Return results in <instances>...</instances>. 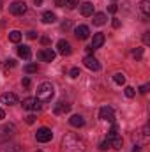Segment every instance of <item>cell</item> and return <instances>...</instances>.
Listing matches in <instances>:
<instances>
[{"mask_svg": "<svg viewBox=\"0 0 150 152\" xmlns=\"http://www.w3.org/2000/svg\"><path fill=\"white\" fill-rule=\"evenodd\" d=\"M108 147H110V143H108V140H106V142H103V143L99 145V149H101V151H106Z\"/></svg>", "mask_w": 150, "mask_h": 152, "instance_id": "cell-35", "label": "cell"}, {"mask_svg": "<svg viewBox=\"0 0 150 152\" xmlns=\"http://www.w3.org/2000/svg\"><path fill=\"white\" fill-rule=\"evenodd\" d=\"M0 101H2V104H9V106H12V104L18 103V97H16V94H12V92H5V94L0 96Z\"/></svg>", "mask_w": 150, "mask_h": 152, "instance_id": "cell-14", "label": "cell"}, {"mask_svg": "<svg viewBox=\"0 0 150 152\" xmlns=\"http://www.w3.org/2000/svg\"><path fill=\"white\" fill-rule=\"evenodd\" d=\"M0 11H2V0H0Z\"/></svg>", "mask_w": 150, "mask_h": 152, "instance_id": "cell-45", "label": "cell"}, {"mask_svg": "<svg viewBox=\"0 0 150 152\" xmlns=\"http://www.w3.org/2000/svg\"><path fill=\"white\" fill-rule=\"evenodd\" d=\"M108 143H110V147H113L115 151H120L122 145H124V140L118 134V127L117 126H113L111 129H110V133H108Z\"/></svg>", "mask_w": 150, "mask_h": 152, "instance_id": "cell-3", "label": "cell"}, {"mask_svg": "<svg viewBox=\"0 0 150 152\" xmlns=\"http://www.w3.org/2000/svg\"><path fill=\"white\" fill-rule=\"evenodd\" d=\"M53 94H55V88H53V85L48 83V81L41 83L37 87V99L41 103H50L51 97H53Z\"/></svg>", "mask_w": 150, "mask_h": 152, "instance_id": "cell-2", "label": "cell"}, {"mask_svg": "<svg viewBox=\"0 0 150 152\" xmlns=\"http://www.w3.org/2000/svg\"><path fill=\"white\" fill-rule=\"evenodd\" d=\"M55 4H57L58 7H62V0H55Z\"/></svg>", "mask_w": 150, "mask_h": 152, "instance_id": "cell-43", "label": "cell"}, {"mask_svg": "<svg viewBox=\"0 0 150 152\" xmlns=\"http://www.w3.org/2000/svg\"><path fill=\"white\" fill-rule=\"evenodd\" d=\"M99 117L103 118V120H106V122H115V112H113L111 106H103L101 108V112H99Z\"/></svg>", "mask_w": 150, "mask_h": 152, "instance_id": "cell-10", "label": "cell"}, {"mask_svg": "<svg viewBox=\"0 0 150 152\" xmlns=\"http://www.w3.org/2000/svg\"><path fill=\"white\" fill-rule=\"evenodd\" d=\"M62 4L67 7V9H74L78 5V0H62Z\"/></svg>", "mask_w": 150, "mask_h": 152, "instance_id": "cell-25", "label": "cell"}, {"mask_svg": "<svg viewBox=\"0 0 150 152\" xmlns=\"http://www.w3.org/2000/svg\"><path fill=\"white\" fill-rule=\"evenodd\" d=\"M27 37H28V39H36V37H37V32H34V30H30V32L27 34Z\"/></svg>", "mask_w": 150, "mask_h": 152, "instance_id": "cell-36", "label": "cell"}, {"mask_svg": "<svg viewBox=\"0 0 150 152\" xmlns=\"http://www.w3.org/2000/svg\"><path fill=\"white\" fill-rule=\"evenodd\" d=\"M104 41H106L104 34H101V32H99V34H95V36H94V39H92V46H90V48H92V50H97V48H101V46L104 44Z\"/></svg>", "mask_w": 150, "mask_h": 152, "instance_id": "cell-16", "label": "cell"}, {"mask_svg": "<svg viewBox=\"0 0 150 152\" xmlns=\"http://www.w3.org/2000/svg\"><path fill=\"white\" fill-rule=\"evenodd\" d=\"M21 85H23L25 88H28V87H30V80H28V78H23V80H21Z\"/></svg>", "mask_w": 150, "mask_h": 152, "instance_id": "cell-33", "label": "cell"}, {"mask_svg": "<svg viewBox=\"0 0 150 152\" xmlns=\"http://www.w3.org/2000/svg\"><path fill=\"white\" fill-rule=\"evenodd\" d=\"M37 152H42V151H37Z\"/></svg>", "mask_w": 150, "mask_h": 152, "instance_id": "cell-46", "label": "cell"}, {"mask_svg": "<svg viewBox=\"0 0 150 152\" xmlns=\"http://www.w3.org/2000/svg\"><path fill=\"white\" fill-rule=\"evenodd\" d=\"M12 67H16V62H14V60H7V62H5V71H9V69H12Z\"/></svg>", "mask_w": 150, "mask_h": 152, "instance_id": "cell-29", "label": "cell"}, {"mask_svg": "<svg viewBox=\"0 0 150 152\" xmlns=\"http://www.w3.org/2000/svg\"><path fill=\"white\" fill-rule=\"evenodd\" d=\"M83 64H85V67H88L90 71H99V69H101L99 60H97L95 57H92V55H87V57L83 58Z\"/></svg>", "mask_w": 150, "mask_h": 152, "instance_id": "cell-9", "label": "cell"}, {"mask_svg": "<svg viewBox=\"0 0 150 152\" xmlns=\"http://www.w3.org/2000/svg\"><path fill=\"white\" fill-rule=\"evenodd\" d=\"M57 50H58V53L64 55V57H69V55L73 53V48H71V44H69L66 39H60V41L57 42Z\"/></svg>", "mask_w": 150, "mask_h": 152, "instance_id": "cell-8", "label": "cell"}, {"mask_svg": "<svg viewBox=\"0 0 150 152\" xmlns=\"http://www.w3.org/2000/svg\"><path fill=\"white\" fill-rule=\"evenodd\" d=\"M69 124H71L73 127H83V126H85V118H83L81 115H73V117L69 118Z\"/></svg>", "mask_w": 150, "mask_h": 152, "instance_id": "cell-19", "label": "cell"}, {"mask_svg": "<svg viewBox=\"0 0 150 152\" xmlns=\"http://www.w3.org/2000/svg\"><path fill=\"white\" fill-rule=\"evenodd\" d=\"M4 117H5V112H4V110H0V120H2Z\"/></svg>", "mask_w": 150, "mask_h": 152, "instance_id": "cell-41", "label": "cell"}, {"mask_svg": "<svg viewBox=\"0 0 150 152\" xmlns=\"http://www.w3.org/2000/svg\"><path fill=\"white\" fill-rule=\"evenodd\" d=\"M133 152H140V145H134V149H133Z\"/></svg>", "mask_w": 150, "mask_h": 152, "instance_id": "cell-42", "label": "cell"}, {"mask_svg": "<svg viewBox=\"0 0 150 152\" xmlns=\"http://www.w3.org/2000/svg\"><path fill=\"white\" fill-rule=\"evenodd\" d=\"M9 41H11V42H20V41H21V32H20V30L9 32Z\"/></svg>", "mask_w": 150, "mask_h": 152, "instance_id": "cell-22", "label": "cell"}, {"mask_svg": "<svg viewBox=\"0 0 150 152\" xmlns=\"http://www.w3.org/2000/svg\"><path fill=\"white\" fill-rule=\"evenodd\" d=\"M69 28H71V21L67 20V21H64V23H62V30H69Z\"/></svg>", "mask_w": 150, "mask_h": 152, "instance_id": "cell-32", "label": "cell"}, {"mask_svg": "<svg viewBox=\"0 0 150 152\" xmlns=\"http://www.w3.org/2000/svg\"><path fill=\"white\" fill-rule=\"evenodd\" d=\"M113 27H115V28H118V27H120V20H117V18H115V20H113Z\"/></svg>", "mask_w": 150, "mask_h": 152, "instance_id": "cell-40", "label": "cell"}, {"mask_svg": "<svg viewBox=\"0 0 150 152\" xmlns=\"http://www.w3.org/2000/svg\"><path fill=\"white\" fill-rule=\"evenodd\" d=\"M69 75H71V78H78V76H79V69H78V67H73V69L69 71Z\"/></svg>", "mask_w": 150, "mask_h": 152, "instance_id": "cell-30", "label": "cell"}, {"mask_svg": "<svg viewBox=\"0 0 150 152\" xmlns=\"http://www.w3.org/2000/svg\"><path fill=\"white\" fill-rule=\"evenodd\" d=\"M55 21H57V16H55V12H51V11H46V12L42 14V23L50 25V23H55Z\"/></svg>", "mask_w": 150, "mask_h": 152, "instance_id": "cell-20", "label": "cell"}, {"mask_svg": "<svg viewBox=\"0 0 150 152\" xmlns=\"http://www.w3.org/2000/svg\"><path fill=\"white\" fill-rule=\"evenodd\" d=\"M74 36L78 39H81V41H85V39H88V36H90V28L87 25H79V27L74 28Z\"/></svg>", "mask_w": 150, "mask_h": 152, "instance_id": "cell-13", "label": "cell"}, {"mask_svg": "<svg viewBox=\"0 0 150 152\" xmlns=\"http://www.w3.org/2000/svg\"><path fill=\"white\" fill-rule=\"evenodd\" d=\"M143 42H145V44L150 42V32H145V34H143Z\"/></svg>", "mask_w": 150, "mask_h": 152, "instance_id": "cell-34", "label": "cell"}, {"mask_svg": "<svg viewBox=\"0 0 150 152\" xmlns=\"http://www.w3.org/2000/svg\"><path fill=\"white\" fill-rule=\"evenodd\" d=\"M140 9H141L143 20L147 21V20L150 18V0H141V4H140Z\"/></svg>", "mask_w": 150, "mask_h": 152, "instance_id": "cell-17", "label": "cell"}, {"mask_svg": "<svg viewBox=\"0 0 150 152\" xmlns=\"http://www.w3.org/2000/svg\"><path fill=\"white\" fill-rule=\"evenodd\" d=\"M21 106L25 110H28V112H39L41 110V101L37 97H27V99H23Z\"/></svg>", "mask_w": 150, "mask_h": 152, "instance_id": "cell-5", "label": "cell"}, {"mask_svg": "<svg viewBox=\"0 0 150 152\" xmlns=\"http://www.w3.org/2000/svg\"><path fill=\"white\" fill-rule=\"evenodd\" d=\"M71 110V104L67 103V101H58L57 104H55V108H53V113L55 115H64L67 113Z\"/></svg>", "mask_w": 150, "mask_h": 152, "instance_id": "cell-12", "label": "cell"}, {"mask_svg": "<svg viewBox=\"0 0 150 152\" xmlns=\"http://www.w3.org/2000/svg\"><path fill=\"white\" fill-rule=\"evenodd\" d=\"M25 122H27V124H34V122H36V115H28V117H25Z\"/></svg>", "mask_w": 150, "mask_h": 152, "instance_id": "cell-31", "label": "cell"}, {"mask_svg": "<svg viewBox=\"0 0 150 152\" xmlns=\"http://www.w3.org/2000/svg\"><path fill=\"white\" fill-rule=\"evenodd\" d=\"M140 92H141V94H147V92H149V85H143V87L140 88Z\"/></svg>", "mask_w": 150, "mask_h": 152, "instance_id": "cell-38", "label": "cell"}, {"mask_svg": "<svg viewBox=\"0 0 150 152\" xmlns=\"http://www.w3.org/2000/svg\"><path fill=\"white\" fill-rule=\"evenodd\" d=\"M108 11H110V12H113V14H115V12L118 11V7H117V5H110V7H108Z\"/></svg>", "mask_w": 150, "mask_h": 152, "instance_id": "cell-37", "label": "cell"}, {"mask_svg": "<svg viewBox=\"0 0 150 152\" xmlns=\"http://www.w3.org/2000/svg\"><path fill=\"white\" fill-rule=\"evenodd\" d=\"M34 2H36V5H41V4H42L44 0H34Z\"/></svg>", "mask_w": 150, "mask_h": 152, "instance_id": "cell-44", "label": "cell"}, {"mask_svg": "<svg viewBox=\"0 0 150 152\" xmlns=\"http://www.w3.org/2000/svg\"><path fill=\"white\" fill-rule=\"evenodd\" d=\"M2 152H21V149L18 145H9V147H4Z\"/></svg>", "mask_w": 150, "mask_h": 152, "instance_id": "cell-26", "label": "cell"}, {"mask_svg": "<svg viewBox=\"0 0 150 152\" xmlns=\"http://www.w3.org/2000/svg\"><path fill=\"white\" fill-rule=\"evenodd\" d=\"M41 42L46 46V44H50V37H41Z\"/></svg>", "mask_w": 150, "mask_h": 152, "instance_id": "cell-39", "label": "cell"}, {"mask_svg": "<svg viewBox=\"0 0 150 152\" xmlns=\"http://www.w3.org/2000/svg\"><path fill=\"white\" fill-rule=\"evenodd\" d=\"M125 96L131 99V97H134V96H136V90H134L133 87H125Z\"/></svg>", "mask_w": 150, "mask_h": 152, "instance_id": "cell-28", "label": "cell"}, {"mask_svg": "<svg viewBox=\"0 0 150 152\" xmlns=\"http://www.w3.org/2000/svg\"><path fill=\"white\" fill-rule=\"evenodd\" d=\"M18 55L21 57V58H25V60H30L32 58V51H30V46H20L18 48Z\"/></svg>", "mask_w": 150, "mask_h": 152, "instance_id": "cell-18", "label": "cell"}, {"mask_svg": "<svg viewBox=\"0 0 150 152\" xmlns=\"http://www.w3.org/2000/svg\"><path fill=\"white\" fill-rule=\"evenodd\" d=\"M79 12H81V16H85V18L94 16V4H90V2L81 4V5H79Z\"/></svg>", "mask_w": 150, "mask_h": 152, "instance_id": "cell-15", "label": "cell"}, {"mask_svg": "<svg viewBox=\"0 0 150 152\" xmlns=\"http://www.w3.org/2000/svg\"><path fill=\"white\" fill-rule=\"evenodd\" d=\"M9 11H11V14H14V16H23V14L27 12V4H25L23 0H16V2H12V4L9 5Z\"/></svg>", "mask_w": 150, "mask_h": 152, "instance_id": "cell-4", "label": "cell"}, {"mask_svg": "<svg viewBox=\"0 0 150 152\" xmlns=\"http://www.w3.org/2000/svg\"><path fill=\"white\" fill-rule=\"evenodd\" d=\"M37 58L39 60H42V62H53V58H55V51L51 50V48H44V50H41L37 53Z\"/></svg>", "mask_w": 150, "mask_h": 152, "instance_id": "cell-11", "label": "cell"}, {"mask_svg": "<svg viewBox=\"0 0 150 152\" xmlns=\"http://www.w3.org/2000/svg\"><path fill=\"white\" fill-rule=\"evenodd\" d=\"M62 152H85V142L76 133H66L60 142Z\"/></svg>", "mask_w": 150, "mask_h": 152, "instance_id": "cell-1", "label": "cell"}, {"mask_svg": "<svg viewBox=\"0 0 150 152\" xmlns=\"http://www.w3.org/2000/svg\"><path fill=\"white\" fill-rule=\"evenodd\" d=\"M14 131H16V127L12 126V124H5V126H0V143H4V142H7L12 134H14Z\"/></svg>", "mask_w": 150, "mask_h": 152, "instance_id": "cell-6", "label": "cell"}, {"mask_svg": "<svg viewBox=\"0 0 150 152\" xmlns=\"http://www.w3.org/2000/svg\"><path fill=\"white\" fill-rule=\"evenodd\" d=\"M104 23H106V14H104V12H97V14H94V25L101 27V25H104Z\"/></svg>", "mask_w": 150, "mask_h": 152, "instance_id": "cell-21", "label": "cell"}, {"mask_svg": "<svg viewBox=\"0 0 150 152\" xmlns=\"http://www.w3.org/2000/svg\"><path fill=\"white\" fill-rule=\"evenodd\" d=\"M133 57H134L136 60H140V58L143 57V48H136V50L133 51Z\"/></svg>", "mask_w": 150, "mask_h": 152, "instance_id": "cell-27", "label": "cell"}, {"mask_svg": "<svg viewBox=\"0 0 150 152\" xmlns=\"http://www.w3.org/2000/svg\"><path fill=\"white\" fill-rule=\"evenodd\" d=\"M51 138H53V133L48 127H41V129H37V133H36V140L41 142V143H48V142H51Z\"/></svg>", "mask_w": 150, "mask_h": 152, "instance_id": "cell-7", "label": "cell"}, {"mask_svg": "<svg viewBox=\"0 0 150 152\" xmlns=\"http://www.w3.org/2000/svg\"><path fill=\"white\" fill-rule=\"evenodd\" d=\"M113 81H115L117 85H124V83H125V76L122 75V73H117V75L113 76Z\"/></svg>", "mask_w": 150, "mask_h": 152, "instance_id": "cell-24", "label": "cell"}, {"mask_svg": "<svg viewBox=\"0 0 150 152\" xmlns=\"http://www.w3.org/2000/svg\"><path fill=\"white\" fill-rule=\"evenodd\" d=\"M23 71H25L27 75H32V73H37V71H39V67H37V64H27Z\"/></svg>", "mask_w": 150, "mask_h": 152, "instance_id": "cell-23", "label": "cell"}]
</instances>
